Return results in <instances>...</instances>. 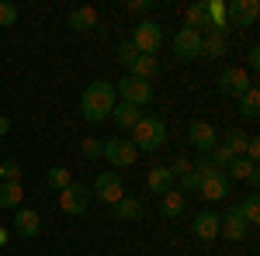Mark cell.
Here are the masks:
<instances>
[{"label": "cell", "instance_id": "cell-1", "mask_svg": "<svg viewBox=\"0 0 260 256\" xmlns=\"http://www.w3.org/2000/svg\"><path fill=\"white\" fill-rule=\"evenodd\" d=\"M115 104H118L115 83H108V80H94V83H87V90H83V97H80V115L87 121H104L108 115H111Z\"/></svg>", "mask_w": 260, "mask_h": 256}, {"label": "cell", "instance_id": "cell-2", "mask_svg": "<svg viewBox=\"0 0 260 256\" xmlns=\"http://www.w3.org/2000/svg\"><path fill=\"white\" fill-rule=\"evenodd\" d=\"M128 142L136 145V153H156V149H163V145H167V125H163V118L142 115V118L136 121Z\"/></svg>", "mask_w": 260, "mask_h": 256}, {"label": "cell", "instance_id": "cell-3", "mask_svg": "<svg viewBox=\"0 0 260 256\" xmlns=\"http://www.w3.org/2000/svg\"><path fill=\"white\" fill-rule=\"evenodd\" d=\"M163 45V28L156 21H139L136 28H132V49L139 52V56H156Z\"/></svg>", "mask_w": 260, "mask_h": 256}, {"label": "cell", "instance_id": "cell-4", "mask_svg": "<svg viewBox=\"0 0 260 256\" xmlns=\"http://www.w3.org/2000/svg\"><path fill=\"white\" fill-rule=\"evenodd\" d=\"M115 94H118L125 104H136V107H146L153 100V83L149 80H139V77H125L115 83Z\"/></svg>", "mask_w": 260, "mask_h": 256}, {"label": "cell", "instance_id": "cell-5", "mask_svg": "<svg viewBox=\"0 0 260 256\" xmlns=\"http://www.w3.org/2000/svg\"><path fill=\"white\" fill-rule=\"evenodd\" d=\"M260 18L257 0H229L225 4V24L229 28H250Z\"/></svg>", "mask_w": 260, "mask_h": 256}, {"label": "cell", "instance_id": "cell-6", "mask_svg": "<svg viewBox=\"0 0 260 256\" xmlns=\"http://www.w3.org/2000/svg\"><path fill=\"white\" fill-rule=\"evenodd\" d=\"M219 87H222V94H229V97L240 100L243 94L253 87V77H250L246 69H240V66H229V69L219 73Z\"/></svg>", "mask_w": 260, "mask_h": 256}, {"label": "cell", "instance_id": "cell-7", "mask_svg": "<svg viewBox=\"0 0 260 256\" xmlns=\"http://www.w3.org/2000/svg\"><path fill=\"white\" fill-rule=\"evenodd\" d=\"M90 187L87 184H70L66 191H59V208L66 215H83L87 211V204H90Z\"/></svg>", "mask_w": 260, "mask_h": 256}, {"label": "cell", "instance_id": "cell-8", "mask_svg": "<svg viewBox=\"0 0 260 256\" xmlns=\"http://www.w3.org/2000/svg\"><path fill=\"white\" fill-rule=\"evenodd\" d=\"M174 56L180 62H194L201 59V31H191V28H180L174 35Z\"/></svg>", "mask_w": 260, "mask_h": 256}, {"label": "cell", "instance_id": "cell-9", "mask_svg": "<svg viewBox=\"0 0 260 256\" xmlns=\"http://www.w3.org/2000/svg\"><path fill=\"white\" fill-rule=\"evenodd\" d=\"M229 177L222 173V170H212V173H205L198 184V197H205V201H225L229 197Z\"/></svg>", "mask_w": 260, "mask_h": 256}, {"label": "cell", "instance_id": "cell-10", "mask_svg": "<svg viewBox=\"0 0 260 256\" xmlns=\"http://www.w3.org/2000/svg\"><path fill=\"white\" fill-rule=\"evenodd\" d=\"M187 142H191L198 153L208 156V153L219 145V132H215L208 121H191V125H187Z\"/></svg>", "mask_w": 260, "mask_h": 256}, {"label": "cell", "instance_id": "cell-11", "mask_svg": "<svg viewBox=\"0 0 260 256\" xmlns=\"http://www.w3.org/2000/svg\"><path fill=\"white\" fill-rule=\"evenodd\" d=\"M94 197H101L104 204H118L121 197H125V187H121V177L118 173H101L98 180H94V191H90Z\"/></svg>", "mask_w": 260, "mask_h": 256}, {"label": "cell", "instance_id": "cell-12", "mask_svg": "<svg viewBox=\"0 0 260 256\" xmlns=\"http://www.w3.org/2000/svg\"><path fill=\"white\" fill-rule=\"evenodd\" d=\"M101 156L108 159L111 166H132L139 153H136V145L128 138H111V142H104V153Z\"/></svg>", "mask_w": 260, "mask_h": 256}, {"label": "cell", "instance_id": "cell-13", "mask_svg": "<svg viewBox=\"0 0 260 256\" xmlns=\"http://www.w3.org/2000/svg\"><path fill=\"white\" fill-rule=\"evenodd\" d=\"M246 222H243V215H240V208H229L225 215H219V236H225V239H233V242H240L243 236H246Z\"/></svg>", "mask_w": 260, "mask_h": 256}, {"label": "cell", "instance_id": "cell-14", "mask_svg": "<svg viewBox=\"0 0 260 256\" xmlns=\"http://www.w3.org/2000/svg\"><path fill=\"white\" fill-rule=\"evenodd\" d=\"M225 177H229V184L233 180H246V184H260V170H257V163H250L246 156H240V159H233L225 170H222Z\"/></svg>", "mask_w": 260, "mask_h": 256}, {"label": "cell", "instance_id": "cell-15", "mask_svg": "<svg viewBox=\"0 0 260 256\" xmlns=\"http://www.w3.org/2000/svg\"><path fill=\"white\" fill-rule=\"evenodd\" d=\"M125 69H128V77H139V80H153L160 73V59L156 56H132V59L125 62Z\"/></svg>", "mask_w": 260, "mask_h": 256}, {"label": "cell", "instance_id": "cell-16", "mask_svg": "<svg viewBox=\"0 0 260 256\" xmlns=\"http://www.w3.org/2000/svg\"><path fill=\"white\" fill-rule=\"evenodd\" d=\"M191 232H194L201 242H212V239L219 236V215H215V211H201V215H194Z\"/></svg>", "mask_w": 260, "mask_h": 256}, {"label": "cell", "instance_id": "cell-17", "mask_svg": "<svg viewBox=\"0 0 260 256\" xmlns=\"http://www.w3.org/2000/svg\"><path fill=\"white\" fill-rule=\"evenodd\" d=\"M39 232H42V218H39V211H31V208L18 211V218H14V236H21V239H35Z\"/></svg>", "mask_w": 260, "mask_h": 256}, {"label": "cell", "instance_id": "cell-18", "mask_svg": "<svg viewBox=\"0 0 260 256\" xmlns=\"http://www.w3.org/2000/svg\"><path fill=\"white\" fill-rule=\"evenodd\" d=\"M184 28H191V31H201V28H212V14H208V4L198 0V4H191L187 11H184Z\"/></svg>", "mask_w": 260, "mask_h": 256}, {"label": "cell", "instance_id": "cell-19", "mask_svg": "<svg viewBox=\"0 0 260 256\" xmlns=\"http://www.w3.org/2000/svg\"><path fill=\"white\" fill-rule=\"evenodd\" d=\"M108 118L115 121L118 128H128V132H132V128H136V121L142 118V111L136 107V104H125V100H118V104L111 107V115H108Z\"/></svg>", "mask_w": 260, "mask_h": 256}, {"label": "cell", "instance_id": "cell-20", "mask_svg": "<svg viewBox=\"0 0 260 256\" xmlns=\"http://www.w3.org/2000/svg\"><path fill=\"white\" fill-rule=\"evenodd\" d=\"M66 24H70L73 31H90V28H98V24H101V14L94 11V7H77V11H70Z\"/></svg>", "mask_w": 260, "mask_h": 256}, {"label": "cell", "instance_id": "cell-21", "mask_svg": "<svg viewBox=\"0 0 260 256\" xmlns=\"http://www.w3.org/2000/svg\"><path fill=\"white\" fill-rule=\"evenodd\" d=\"M225 35L222 31H208V35H201V59H222L225 56Z\"/></svg>", "mask_w": 260, "mask_h": 256}, {"label": "cell", "instance_id": "cell-22", "mask_svg": "<svg viewBox=\"0 0 260 256\" xmlns=\"http://www.w3.org/2000/svg\"><path fill=\"white\" fill-rule=\"evenodd\" d=\"M184 208H187V197H184V191H167L163 194V201H160V211H163V218H180L184 215Z\"/></svg>", "mask_w": 260, "mask_h": 256}, {"label": "cell", "instance_id": "cell-23", "mask_svg": "<svg viewBox=\"0 0 260 256\" xmlns=\"http://www.w3.org/2000/svg\"><path fill=\"white\" fill-rule=\"evenodd\" d=\"M111 211H115V218H118V222H139L146 208H142V201H136V197H128V194H125V197L118 201V204L111 208Z\"/></svg>", "mask_w": 260, "mask_h": 256}, {"label": "cell", "instance_id": "cell-24", "mask_svg": "<svg viewBox=\"0 0 260 256\" xmlns=\"http://www.w3.org/2000/svg\"><path fill=\"white\" fill-rule=\"evenodd\" d=\"M146 184H149V191H153V194H167V191L174 187V173H170L167 166H156V170H149Z\"/></svg>", "mask_w": 260, "mask_h": 256}, {"label": "cell", "instance_id": "cell-25", "mask_svg": "<svg viewBox=\"0 0 260 256\" xmlns=\"http://www.w3.org/2000/svg\"><path fill=\"white\" fill-rule=\"evenodd\" d=\"M21 197H24L21 184H14V180H4L0 184V208H18Z\"/></svg>", "mask_w": 260, "mask_h": 256}, {"label": "cell", "instance_id": "cell-26", "mask_svg": "<svg viewBox=\"0 0 260 256\" xmlns=\"http://www.w3.org/2000/svg\"><path fill=\"white\" fill-rule=\"evenodd\" d=\"M246 138H250V135H243L240 128H233V132H225V142H222V145L240 159V156H246Z\"/></svg>", "mask_w": 260, "mask_h": 256}, {"label": "cell", "instance_id": "cell-27", "mask_svg": "<svg viewBox=\"0 0 260 256\" xmlns=\"http://www.w3.org/2000/svg\"><path fill=\"white\" fill-rule=\"evenodd\" d=\"M240 111L246 115V118H257L260 115V90L257 87H250V90L240 97Z\"/></svg>", "mask_w": 260, "mask_h": 256}, {"label": "cell", "instance_id": "cell-28", "mask_svg": "<svg viewBox=\"0 0 260 256\" xmlns=\"http://www.w3.org/2000/svg\"><path fill=\"white\" fill-rule=\"evenodd\" d=\"M236 208H240V215H243L246 225H257V222H260V197L257 194H250L243 204H236Z\"/></svg>", "mask_w": 260, "mask_h": 256}, {"label": "cell", "instance_id": "cell-29", "mask_svg": "<svg viewBox=\"0 0 260 256\" xmlns=\"http://www.w3.org/2000/svg\"><path fill=\"white\" fill-rule=\"evenodd\" d=\"M45 180H49V187H56V191H66V187L73 184V177H70L66 166H52V170L45 173Z\"/></svg>", "mask_w": 260, "mask_h": 256}, {"label": "cell", "instance_id": "cell-30", "mask_svg": "<svg viewBox=\"0 0 260 256\" xmlns=\"http://www.w3.org/2000/svg\"><path fill=\"white\" fill-rule=\"evenodd\" d=\"M208 159H212V166H215V170H225V166H229V163H233V153H229V149H225V145H215V149H212V153H208Z\"/></svg>", "mask_w": 260, "mask_h": 256}, {"label": "cell", "instance_id": "cell-31", "mask_svg": "<svg viewBox=\"0 0 260 256\" xmlns=\"http://www.w3.org/2000/svg\"><path fill=\"white\" fill-rule=\"evenodd\" d=\"M18 21V7L11 0H0V28H11Z\"/></svg>", "mask_w": 260, "mask_h": 256}, {"label": "cell", "instance_id": "cell-32", "mask_svg": "<svg viewBox=\"0 0 260 256\" xmlns=\"http://www.w3.org/2000/svg\"><path fill=\"white\" fill-rule=\"evenodd\" d=\"M0 177L21 184V163H18V159H7V163H0Z\"/></svg>", "mask_w": 260, "mask_h": 256}, {"label": "cell", "instance_id": "cell-33", "mask_svg": "<svg viewBox=\"0 0 260 256\" xmlns=\"http://www.w3.org/2000/svg\"><path fill=\"white\" fill-rule=\"evenodd\" d=\"M80 149H83V156H90V159H98L101 153H104V145H101L98 138H83V142H80Z\"/></svg>", "mask_w": 260, "mask_h": 256}, {"label": "cell", "instance_id": "cell-34", "mask_svg": "<svg viewBox=\"0 0 260 256\" xmlns=\"http://www.w3.org/2000/svg\"><path fill=\"white\" fill-rule=\"evenodd\" d=\"M201 177H205V173H198V170H194V166H191V170H187V173H184V177H180V184H184V191H198Z\"/></svg>", "mask_w": 260, "mask_h": 256}, {"label": "cell", "instance_id": "cell-35", "mask_svg": "<svg viewBox=\"0 0 260 256\" xmlns=\"http://www.w3.org/2000/svg\"><path fill=\"white\" fill-rule=\"evenodd\" d=\"M191 166H194V163H191V159L177 156V159H174V163H170V166H167V170H170V173H174V177H184V173H187V170H191Z\"/></svg>", "mask_w": 260, "mask_h": 256}, {"label": "cell", "instance_id": "cell-36", "mask_svg": "<svg viewBox=\"0 0 260 256\" xmlns=\"http://www.w3.org/2000/svg\"><path fill=\"white\" fill-rule=\"evenodd\" d=\"M246 62H250V73H257V69H260V49H257V45L250 49V56H246Z\"/></svg>", "mask_w": 260, "mask_h": 256}, {"label": "cell", "instance_id": "cell-37", "mask_svg": "<svg viewBox=\"0 0 260 256\" xmlns=\"http://www.w3.org/2000/svg\"><path fill=\"white\" fill-rule=\"evenodd\" d=\"M128 11H136V14L149 11V0H128Z\"/></svg>", "mask_w": 260, "mask_h": 256}, {"label": "cell", "instance_id": "cell-38", "mask_svg": "<svg viewBox=\"0 0 260 256\" xmlns=\"http://www.w3.org/2000/svg\"><path fill=\"white\" fill-rule=\"evenodd\" d=\"M7 132H11V118H7V115H0V135H7Z\"/></svg>", "mask_w": 260, "mask_h": 256}, {"label": "cell", "instance_id": "cell-39", "mask_svg": "<svg viewBox=\"0 0 260 256\" xmlns=\"http://www.w3.org/2000/svg\"><path fill=\"white\" fill-rule=\"evenodd\" d=\"M7 239H11V232H7V229H0V246H7Z\"/></svg>", "mask_w": 260, "mask_h": 256}]
</instances>
